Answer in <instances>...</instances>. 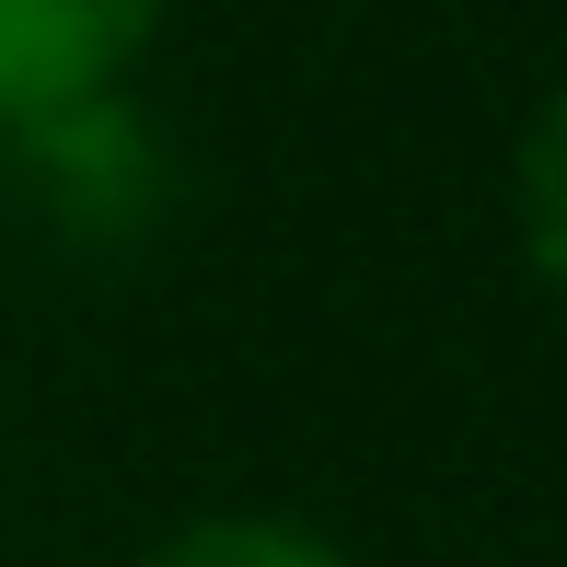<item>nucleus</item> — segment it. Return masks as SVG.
I'll return each mask as SVG.
<instances>
[{
  "instance_id": "nucleus-1",
  "label": "nucleus",
  "mask_w": 567,
  "mask_h": 567,
  "mask_svg": "<svg viewBox=\"0 0 567 567\" xmlns=\"http://www.w3.org/2000/svg\"><path fill=\"white\" fill-rule=\"evenodd\" d=\"M174 0H0V140L116 105Z\"/></svg>"
},
{
  "instance_id": "nucleus-2",
  "label": "nucleus",
  "mask_w": 567,
  "mask_h": 567,
  "mask_svg": "<svg viewBox=\"0 0 567 567\" xmlns=\"http://www.w3.org/2000/svg\"><path fill=\"white\" fill-rule=\"evenodd\" d=\"M140 567H348V545L290 509H209V522H174Z\"/></svg>"
},
{
  "instance_id": "nucleus-3",
  "label": "nucleus",
  "mask_w": 567,
  "mask_h": 567,
  "mask_svg": "<svg viewBox=\"0 0 567 567\" xmlns=\"http://www.w3.org/2000/svg\"><path fill=\"white\" fill-rule=\"evenodd\" d=\"M509 220H522L533 278L567 301V93H545L533 127H522V151H509Z\"/></svg>"
}]
</instances>
